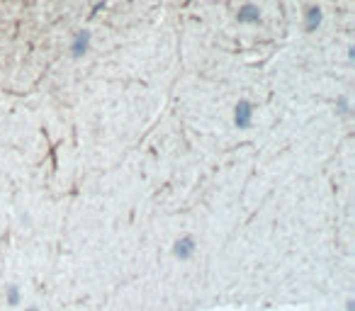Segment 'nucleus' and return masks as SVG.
<instances>
[{
	"instance_id": "6",
	"label": "nucleus",
	"mask_w": 355,
	"mask_h": 311,
	"mask_svg": "<svg viewBox=\"0 0 355 311\" xmlns=\"http://www.w3.org/2000/svg\"><path fill=\"white\" fill-rule=\"evenodd\" d=\"M29 311H37V309H29Z\"/></svg>"
},
{
	"instance_id": "1",
	"label": "nucleus",
	"mask_w": 355,
	"mask_h": 311,
	"mask_svg": "<svg viewBox=\"0 0 355 311\" xmlns=\"http://www.w3.org/2000/svg\"><path fill=\"white\" fill-rule=\"evenodd\" d=\"M248 122H251V102L248 100H241L239 105H236V127H248Z\"/></svg>"
},
{
	"instance_id": "4",
	"label": "nucleus",
	"mask_w": 355,
	"mask_h": 311,
	"mask_svg": "<svg viewBox=\"0 0 355 311\" xmlns=\"http://www.w3.org/2000/svg\"><path fill=\"white\" fill-rule=\"evenodd\" d=\"M258 15H261V12H258V7H253V5H246V7L239 10V19H241V22H256Z\"/></svg>"
},
{
	"instance_id": "2",
	"label": "nucleus",
	"mask_w": 355,
	"mask_h": 311,
	"mask_svg": "<svg viewBox=\"0 0 355 311\" xmlns=\"http://www.w3.org/2000/svg\"><path fill=\"white\" fill-rule=\"evenodd\" d=\"M192 248H195V243H192V238H180L178 243H175V256L178 258H190L192 253Z\"/></svg>"
},
{
	"instance_id": "5",
	"label": "nucleus",
	"mask_w": 355,
	"mask_h": 311,
	"mask_svg": "<svg viewBox=\"0 0 355 311\" xmlns=\"http://www.w3.org/2000/svg\"><path fill=\"white\" fill-rule=\"evenodd\" d=\"M319 22H321V10L319 7H309V12H307V29H317Z\"/></svg>"
},
{
	"instance_id": "3",
	"label": "nucleus",
	"mask_w": 355,
	"mask_h": 311,
	"mask_svg": "<svg viewBox=\"0 0 355 311\" xmlns=\"http://www.w3.org/2000/svg\"><path fill=\"white\" fill-rule=\"evenodd\" d=\"M88 41H90V34L88 32H80L73 41V56H80L85 49H88Z\"/></svg>"
}]
</instances>
